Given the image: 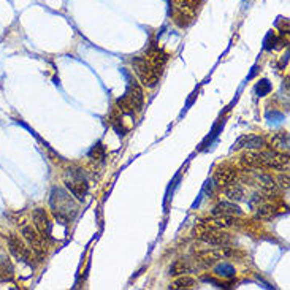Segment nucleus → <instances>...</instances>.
Returning a JSON list of instances; mask_svg holds the SVG:
<instances>
[{
	"label": "nucleus",
	"mask_w": 290,
	"mask_h": 290,
	"mask_svg": "<svg viewBox=\"0 0 290 290\" xmlns=\"http://www.w3.org/2000/svg\"><path fill=\"white\" fill-rule=\"evenodd\" d=\"M50 206L57 222L60 224H68L75 221V217L78 216V204L73 200V195L62 187H53Z\"/></svg>",
	"instance_id": "nucleus-1"
},
{
	"label": "nucleus",
	"mask_w": 290,
	"mask_h": 290,
	"mask_svg": "<svg viewBox=\"0 0 290 290\" xmlns=\"http://www.w3.org/2000/svg\"><path fill=\"white\" fill-rule=\"evenodd\" d=\"M132 67H134L137 76L143 82V86L146 88H154L160 78V70L157 68L151 59L148 57H135L132 60Z\"/></svg>",
	"instance_id": "nucleus-2"
},
{
	"label": "nucleus",
	"mask_w": 290,
	"mask_h": 290,
	"mask_svg": "<svg viewBox=\"0 0 290 290\" xmlns=\"http://www.w3.org/2000/svg\"><path fill=\"white\" fill-rule=\"evenodd\" d=\"M143 103H144L143 89L140 88V84L137 81H132L129 84V89H127L126 95L122 97V99L117 100L119 110L126 114H134V113L141 111Z\"/></svg>",
	"instance_id": "nucleus-3"
},
{
	"label": "nucleus",
	"mask_w": 290,
	"mask_h": 290,
	"mask_svg": "<svg viewBox=\"0 0 290 290\" xmlns=\"http://www.w3.org/2000/svg\"><path fill=\"white\" fill-rule=\"evenodd\" d=\"M65 186L71 195L76 200L82 201L86 198L88 190H89V184H88L86 175H84V170H81V168H70L68 175L65 178Z\"/></svg>",
	"instance_id": "nucleus-4"
},
{
	"label": "nucleus",
	"mask_w": 290,
	"mask_h": 290,
	"mask_svg": "<svg viewBox=\"0 0 290 290\" xmlns=\"http://www.w3.org/2000/svg\"><path fill=\"white\" fill-rule=\"evenodd\" d=\"M21 233L24 236V239L27 241L29 247L32 249V252L35 254V256L42 257L43 254L46 252V238H43L38 230L32 225H24L21 228Z\"/></svg>",
	"instance_id": "nucleus-5"
},
{
	"label": "nucleus",
	"mask_w": 290,
	"mask_h": 290,
	"mask_svg": "<svg viewBox=\"0 0 290 290\" xmlns=\"http://www.w3.org/2000/svg\"><path fill=\"white\" fill-rule=\"evenodd\" d=\"M7 244H8V249H10V252L13 254V256L18 259V260H21V262H24V263H27V265H33V262H32V259H33V252L26 246V243L18 236V235H10L8 238H7Z\"/></svg>",
	"instance_id": "nucleus-6"
},
{
	"label": "nucleus",
	"mask_w": 290,
	"mask_h": 290,
	"mask_svg": "<svg viewBox=\"0 0 290 290\" xmlns=\"http://www.w3.org/2000/svg\"><path fill=\"white\" fill-rule=\"evenodd\" d=\"M262 154V162L263 167L274 168V170H288V155L277 152V151H263Z\"/></svg>",
	"instance_id": "nucleus-7"
},
{
	"label": "nucleus",
	"mask_w": 290,
	"mask_h": 290,
	"mask_svg": "<svg viewBox=\"0 0 290 290\" xmlns=\"http://www.w3.org/2000/svg\"><path fill=\"white\" fill-rule=\"evenodd\" d=\"M32 219H33V227L37 228L38 233L43 238H46L48 241H51L53 224L50 221V216H48V213L43 208H37V210H33Z\"/></svg>",
	"instance_id": "nucleus-8"
},
{
	"label": "nucleus",
	"mask_w": 290,
	"mask_h": 290,
	"mask_svg": "<svg viewBox=\"0 0 290 290\" xmlns=\"http://www.w3.org/2000/svg\"><path fill=\"white\" fill-rule=\"evenodd\" d=\"M200 239L211 246H225L230 243V233L222 232L221 228H206L200 233Z\"/></svg>",
	"instance_id": "nucleus-9"
},
{
	"label": "nucleus",
	"mask_w": 290,
	"mask_h": 290,
	"mask_svg": "<svg viewBox=\"0 0 290 290\" xmlns=\"http://www.w3.org/2000/svg\"><path fill=\"white\" fill-rule=\"evenodd\" d=\"M265 146V140L262 137L257 135H243L239 137L235 143V149H241V148H246V149H262Z\"/></svg>",
	"instance_id": "nucleus-10"
},
{
	"label": "nucleus",
	"mask_w": 290,
	"mask_h": 290,
	"mask_svg": "<svg viewBox=\"0 0 290 290\" xmlns=\"http://www.w3.org/2000/svg\"><path fill=\"white\" fill-rule=\"evenodd\" d=\"M213 216H243V210L235 201H221L214 206Z\"/></svg>",
	"instance_id": "nucleus-11"
},
{
	"label": "nucleus",
	"mask_w": 290,
	"mask_h": 290,
	"mask_svg": "<svg viewBox=\"0 0 290 290\" xmlns=\"http://www.w3.org/2000/svg\"><path fill=\"white\" fill-rule=\"evenodd\" d=\"M236 170L235 168H219V170L216 172L214 175V179H216V183L219 184V186H230L233 184L235 181H236Z\"/></svg>",
	"instance_id": "nucleus-12"
},
{
	"label": "nucleus",
	"mask_w": 290,
	"mask_h": 290,
	"mask_svg": "<svg viewBox=\"0 0 290 290\" xmlns=\"http://www.w3.org/2000/svg\"><path fill=\"white\" fill-rule=\"evenodd\" d=\"M241 162L247 167H252V168H260L263 167V162H262V154L260 152H256V151H247L246 154L241 155Z\"/></svg>",
	"instance_id": "nucleus-13"
},
{
	"label": "nucleus",
	"mask_w": 290,
	"mask_h": 290,
	"mask_svg": "<svg viewBox=\"0 0 290 290\" xmlns=\"http://www.w3.org/2000/svg\"><path fill=\"white\" fill-rule=\"evenodd\" d=\"M225 195L230 201H241L244 198V189L233 183L230 186H225Z\"/></svg>",
	"instance_id": "nucleus-14"
},
{
	"label": "nucleus",
	"mask_w": 290,
	"mask_h": 290,
	"mask_svg": "<svg viewBox=\"0 0 290 290\" xmlns=\"http://www.w3.org/2000/svg\"><path fill=\"white\" fill-rule=\"evenodd\" d=\"M195 285H197V281L193 279V277H190V276H181V277H178L175 282L170 284V288L181 290V288H192V287H195Z\"/></svg>",
	"instance_id": "nucleus-15"
},
{
	"label": "nucleus",
	"mask_w": 290,
	"mask_h": 290,
	"mask_svg": "<svg viewBox=\"0 0 290 290\" xmlns=\"http://www.w3.org/2000/svg\"><path fill=\"white\" fill-rule=\"evenodd\" d=\"M256 179L260 183V186L263 187V189H267V190H273V189H276V179L273 178V176H270V175H267V173H257L256 175Z\"/></svg>",
	"instance_id": "nucleus-16"
},
{
	"label": "nucleus",
	"mask_w": 290,
	"mask_h": 290,
	"mask_svg": "<svg viewBox=\"0 0 290 290\" xmlns=\"http://www.w3.org/2000/svg\"><path fill=\"white\" fill-rule=\"evenodd\" d=\"M214 273H216V276H219V277L230 279V277L235 276V268L232 267V265H228V263H221V265H217V267L214 268Z\"/></svg>",
	"instance_id": "nucleus-17"
},
{
	"label": "nucleus",
	"mask_w": 290,
	"mask_h": 290,
	"mask_svg": "<svg viewBox=\"0 0 290 290\" xmlns=\"http://www.w3.org/2000/svg\"><path fill=\"white\" fill-rule=\"evenodd\" d=\"M273 144L276 148H279V149H288V134L287 132H279L277 135H274L273 138Z\"/></svg>",
	"instance_id": "nucleus-18"
},
{
	"label": "nucleus",
	"mask_w": 290,
	"mask_h": 290,
	"mask_svg": "<svg viewBox=\"0 0 290 290\" xmlns=\"http://www.w3.org/2000/svg\"><path fill=\"white\" fill-rule=\"evenodd\" d=\"M274 216H276V208L271 206V204H263V206H259L257 210V217H260V219H271Z\"/></svg>",
	"instance_id": "nucleus-19"
},
{
	"label": "nucleus",
	"mask_w": 290,
	"mask_h": 290,
	"mask_svg": "<svg viewBox=\"0 0 290 290\" xmlns=\"http://www.w3.org/2000/svg\"><path fill=\"white\" fill-rule=\"evenodd\" d=\"M187 271H190V268H189V265H187L184 260L175 262V263L172 265V268H170V274H173V276L184 274V273H187Z\"/></svg>",
	"instance_id": "nucleus-20"
},
{
	"label": "nucleus",
	"mask_w": 290,
	"mask_h": 290,
	"mask_svg": "<svg viewBox=\"0 0 290 290\" xmlns=\"http://www.w3.org/2000/svg\"><path fill=\"white\" fill-rule=\"evenodd\" d=\"M89 157L92 160H97V162H102L105 159V146L103 144H95V146L89 151Z\"/></svg>",
	"instance_id": "nucleus-21"
},
{
	"label": "nucleus",
	"mask_w": 290,
	"mask_h": 290,
	"mask_svg": "<svg viewBox=\"0 0 290 290\" xmlns=\"http://www.w3.org/2000/svg\"><path fill=\"white\" fill-rule=\"evenodd\" d=\"M11 273H13V268H11V263L8 262V259H0V274L4 276V279H10Z\"/></svg>",
	"instance_id": "nucleus-22"
},
{
	"label": "nucleus",
	"mask_w": 290,
	"mask_h": 290,
	"mask_svg": "<svg viewBox=\"0 0 290 290\" xmlns=\"http://www.w3.org/2000/svg\"><path fill=\"white\" fill-rule=\"evenodd\" d=\"M270 89H271L270 82H268L267 79H263V81H260V84L257 86V94L262 97V95H265V94H268V92H270Z\"/></svg>",
	"instance_id": "nucleus-23"
},
{
	"label": "nucleus",
	"mask_w": 290,
	"mask_h": 290,
	"mask_svg": "<svg viewBox=\"0 0 290 290\" xmlns=\"http://www.w3.org/2000/svg\"><path fill=\"white\" fill-rule=\"evenodd\" d=\"M279 186L282 187V189H285V190H288V175H281L279 176Z\"/></svg>",
	"instance_id": "nucleus-24"
}]
</instances>
